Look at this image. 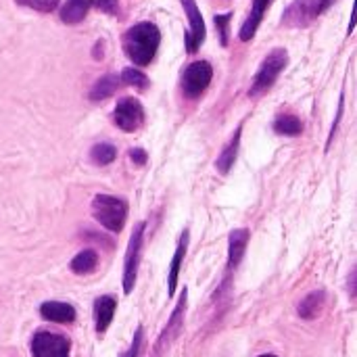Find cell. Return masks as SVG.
<instances>
[{
  "label": "cell",
  "instance_id": "obj_1",
  "mask_svg": "<svg viewBox=\"0 0 357 357\" xmlns=\"http://www.w3.org/2000/svg\"><path fill=\"white\" fill-rule=\"evenodd\" d=\"M159 44H161V31L151 21L136 23L123 36V50L128 59L138 67H144L155 59Z\"/></svg>",
  "mask_w": 357,
  "mask_h": 357
},
{
  "label": "cell",
  "instance_id": "obj_2",
  "mask_svg": "<svg viewBox=\"0 0 357 357\" xmlns=\"http://www.w3.org/2000/svg\"><path fill=\"white\" fill-rule=\"evenodd\" d=\"M92 215L94 220L109 232H121L128 220V203L119 197L96 195L92 199Z\"/></svg>",
  "mask_w": 357,
  "mask_h": 357
},
{
  "label": "cell",
  "instance_id": "obj_3",
  "mask_svg": "<svg viewBox=\"0 0 357 357\" xmlns=\"http://www.w3.org/2000/svg\"><path fill=\"white\" fill-rule=\"evenodd\" d=\"M289 65V52L284 48H274L261 63L259 71L253 77V86L249 90V96H261L266 94L278 79V75Z\"/></svg>",
  "mask_w": 357,
  "mask_h": 357
},
{
  "label": "cell",
  "instance_id": "obj_4",
  "mask_svg": "<svg viewBox=\"0 0 357 357\" xmlns=\"http://www.w3.org/2000/svg\"><path fill=\"white\" fill-rule=\"evenodd\" d=\"M144 222H138L136 228L132 230L128 249H126V264H123V278H121V287H123V295H130L136 287V276H138V268H140V255H142V245H144Z\"/></svg>",
  "mask_w": 357,
  "mask_h": 357
},
{
  "label": "cell",
  "instance_id": "obj_5",
  "mask_svg": "<svg viewBox=\"0 0 357 357\" xmlns=\"http://www.w3.org/2000/svg\"><path fill=\"white\" fill-rule=\"evenodd\" d=\"M186 307H188V289L182 287L180 289V301L176 305V310L172 312L165 328L161 331V335L155 341V349H153V357H161L169 347L172 343L180 337L182 333V324H184V316H186Z\"/></svg>",
  "mask_w": 357,
  "mask_h": 357
},
{
  "label": "cell",
  "instance_id": "obj_6",
  "mask_svg": "<svg viewBox=\"0 0 357 357\" xmlns=\"http://www.w3.org/2000/svg\"><path fill=\"white\" fill-rule=\"evenodd\" d=\"M211 77H213V67L207 61H195L182 73V92L188 98H199L209 88Z\"/></svg>",
  "mask_w": 357,
  "mask_h": 357
},
{
  "label": "cell",
  "instance_id": "obj_7",
  "mask_svg": "<svg viewBox=\"0 0 357 357\" xmlns=\"http://www.w3.org/2000/svg\"><path fill=\"white\" fill-rule=\"evenodd\" d=\"M31 356L33 357H69L71 341L63 335H54L48 331H38L31 339Z\"/></svg>",
  "mask_w": 357,
  "mask_h": 357
},
{
  "label": "cell",
  "instance_id": "obj_8",
  "mask_svg": "<svg viewBox=\"0 0 357 357\" xmlns=\"http://www.w3.org/2000/svg\"><path fill=\"white\" fill-rule=\"evenodd\" d=\"M331 4L333 0H295L284 13V25H293V27L307 25L318 15H322Z\"/></svg>",
  "mask_w": 357,
  "mask_h": 357
},
{
  "label": "cell",
  "instance_id": "obj_9",
  "mask_svg": "<svg viewBox=\"0 0 357 357\" xmlns=\"http://www.w3.org/2000/svg\"><path fill=\"white\" fill-rule=\"evenodd\" d=\"M115 126L123 132H136L144 123V109L138 98L126 96L117 102L115 113H113Z\"/></svg>",
  "mask_w": 357,
  "mask_h": 357
},
{
  "label": "cell",
  "instance_id": "obj_10",
  "mask_svg": "<svg viewBox=\"0 0 357 357\" xmlns=\"http://www.w3.org/2000/svg\"><path fill=\"white\" fill-rule=\"evenodd\" d=\"M182 6L188 15V31H186V50L195 52L205 40V21L195 0H182Z\"/></svg>",
  "mask_w": 357,
  "mask_h": 357
},
{
  "label": "cell",
  "instance_id": "obj_11",
  "mask_svg": "<svg viewBox=\"0 0 357 357\" xmlns=\"http://www.w3.org/2000/svg\"><path fill=\"white\" fill-rule=\"evenodd\" d=\"M188 243H190V230L184 228L180 238H178V245H176V253L172 257V266H169V278H167V295L174 297L176 291H178V280H180V270H182V264H184V257H186V251H188Z\"/></svg>",
  "mask_w": 357,
  "mask_h": 357
},
{
  "label": "cell",
  "instance_id": "obj_12",
  "mask_svg": "<svg viewBox=\"0 0 357 357\" xmlns=\"http://www.w3.org/2000/svg\"><path fill=\"white\" fill-rule=\"evenodd\" d=\"M249 236L251 234L245 228H236L230 232V236H228V272H234L241 266L247 245H249Z\"/></svg>",
  "mask_w": 357,
  "mask_h": 357
},
{
  "label": "cell",
  "instance_id": "obj_13",
  "mask_svg": "<svg viewBox=\"0 0 357 357\" xmlns=\"http://www.w3.org/2000/svg\"><path fill=\"white\" fill-rule=\"evenodd\" d=\"M115 310H117V301L111 295H100L94 301V328H96V333H100V335L107 333V328L113 322Z\"/></svg>",
  "mask_w": 357,
  "mask_h": 357
},
{
  "label": "cell",
  "instance_id": "obj_14",
  "mask_svg": "<svg viewBox=\"0 0 357 357\" xmlns=\"http://www.w3.org/2000/svg\"><path fill=\"white\" fill-rule=\"evenodd\" d=\"M40 316L48 322L71 324L75 320V307L63 301H46L40 305Z\"/></svg>",
  "mask_w": 357,
  "mask_h": 357
},
{
  "label": "cell",
  "instance_id": "obj_15",
  "mask_svg": "<svg viewBox=\"0 0 357 357\" xmlns=\"http://www.w3.org/2000/svg\"><path fill=\"white\" fill-rule=\"evenodd\" d=\"M270 4H272V0H253V8H251V13L247 15V21H245L243 27H241V40H243V42H247V40H251V38L255 36V31H257V27L261 25V21H264L266 10H268Z\"/></svg>",
  "mask_w": 357,
  "mask_h": 357
},
{
  "label": "cell",
  "instance_id": "obj_16",
  "mask_svg": "<svg viewBox=\"0 0 357 357\" xmlns=\"http://www.w3.org/2000/svg\"><path fill=\"white\" fill-rule=\"evenodd\" d=\"M326 291H314V293H310L301 303H299V307H297V312H299V316L303 318V320H316L322 312H324V307H326Z\"/></svg>",
  "mask_w": 357,
  "mask_h": 357
},
{
  "label": "cell",
  "instance_id": "obj_17",
  "mask_svg": "<svg viewBox=\"0 0 357 357\" xmlns=\"http://www.w3.org/2000/svg\"><path fill=\"white\" fill-rule=\"evenodd\" d=\"M241 134H243V128L238 126L236 132H234V136H232V140L224 146L222 155L218 157L215 167H218L220 174H228L232 169V165H234V161L238 157V149H241Z\"/></svg>",
  "mask_w": 357,
  "mask_h": 357
},
{
  "label": "cell",
  "instance_id": "obj_18",
  "mask_svg": "<svg viewBox=\"0 0 357 357\" xmlns=\"http://www.w3.org/2000/svg\"><path fill=\"white\" fill-rule=\"evenodd\" d=\"M90 6H92L90 0H67L61 8V21L67 25H75V23L84 21Z\"/></svg>",
  "mask_w": 357,
  "mask_h": 357
},
{
  "label": "cell",
  "instance_id": "obj_19",
  "mask_svg": "<svg viewBox=\"0 0 357 357\" xmlns=\"http://www.w3.org/2000/svg\"><path fill=\"white\" fill-rule=\"evenodd\" d=\"M119 84H121V79H119L117 75H113V73L102 75V77L92 86V90H90V100L100 102V100L113 96V94L117 92V88H119Z\"/></svg>",
  "mask_w": 357,
  "mask_h": 357
},
{
  "label": "cell",
  "instance_id": "obj_20",
  "mask_svg": "<svg viewBox=\"0 0 357 357\" xmlns=\"http://www.w3.org/2000/svg\"><path fill=\"white\" fill-rule=\"evenodd\" d=\"M96 266H98V255H96V251H92V249L79 251V253L71 259V264H69V268H71L75 274H90Z\"/></svg>",
  "mask_w": 357,
  "mask_h": 357
},
{
  "label": "cell",
  "instance_id": "obj_21",
  "mask_svg": "<svg viewBox=\"0 0 357 357\" xmlns=\"http://www.w3.org/2000/svg\"><path fill=\"white\" fill-rule=\"evenodd\" d=\"M274 132H276V134H282V136H299V134L303 132V123H301L299 117L287 113V115L276 117V121H274Z\"/></svg>",
  "mask_w": 357,
  "mask_h": 357
},
{
  "label": "cell",
  "instance_id": "obj_22",
  "mask_svg": "<svg viewBox=\"0 0 357 357\" xmlns=\"http://www.w3.org/2000/svg\"><path fill=\"white\" fill-rule=\"evenodd\" d=\"M115 157H117V149L109 142H98L90 149V159L96 165H109L115 161Z\"/></svg>",
  "mask_w": 357,
  "mask_h": 357
},
{
  "label": "cell",
  "instance_id": "obj_23",
  "mask_svg": "<svg viewBox=\"0 0 357 357\" xmlns=\"http://www.w3.org/2000/svg\"><path fill=\"white\" fill-rule=\"evenodd\" d=\"M119 79H121L123 84H128V86L138 88V90H146V88H149V77H146L140 69H136V67H128V69H123Z\"/></svg>",
  "mask_w": 357,
  "mask_h": 357
},
{
  "label": "cell",
  "instance_id": "obj_24",
  "mask_svg": "<svg viewBox=\"0 0 357 357\" xmlns=\"http://www.w3.org/2000/svg\"><path fill=\"white\" fill-rule=\"evenodd\" d=\"M15 2L27 8L40 10V13H50L59 6V0H15Z\"/></svg>",
  "mask_w": 357,
  "mask_h": 357
},
{
  "label": "cell",
  "instance_id": "obj_25",
  "mask_svg": "<svg viewBox=\"0 0 357 357\" xmlns=\"http://www.w3.org/2000/svg\"><path fill=\"white\" fill-rule=\"evenodd\" d=\"M142 341H144V328L138 326L136 333H134V339L130 343V349L123 354L121 357H140V351H142Z\"/></svg>",
  "mask_w": 357,
  "mask_h": 357
},
{
  "label": "cell",
  "instance_id": "obj_26",
  "mask_svg": "<svg viewBox=\"0 0 357 357\" xmlns=\"http://www.w3.org/2000/svg\"><path fill=\"white\" fill-rule=\"evenodd\" d=\"M230 19H232V13H226V15L215 17V25H218V29H220V42H222L224 46L228 44V23H230Z\"/></svg>",
  "mask_w": 357,
  "mask_h": 357
},
{
  "label": "cell",
  "instance_id": "obj_27",
  "mask_svg": "<svg viewBox=\"0 0 357 357\" xmlns=\"http://www.w3.org/2000/svg\"><path fill=\"white\" fill-rule=\"evenodd\" d=\"M90 2L107 15H117L119 10V0H90Z\"/></svg>",
  "mask_w": 357,
  "mask_h": 357
},
{
  "label": "cell",
  "instance_id": "obj_28",
  "mask_svg": "<svg viewBox=\"0 0 357 357\" xmlns=\"http://www.w3.org/2000/svg\"><path fill=\"white\" fill-rule=\"evenodd\" d=\"M343 96H341V100H339V111H337V119H335V126H333V130H331V136H328V144H326V149H331V142H333V138H335V132H337V128H339V121H341V115H343Z\"/></svg>",
  "mask_w": 357,
  "mask_h": 357
},
{
  "label": "cell",
  "instance_id": "obj_29",
  "mask_svg": "<svg viewBox=\"0 0 357 357\" xmlns=\"http://www.w3.org/2000/svg\"><path fill=\"white\" fill-rule=\"evenodd\" d=\"M130 159L136 163V165H144L146 163V153L142 149H132L130 151Z\"/></svg>",
  "mask_w": 357,
  "mask_h": 357
},
{
  "label": "cell",
  "instance_id": "obj_30",
  "mask_svg": "<svg viewBox=\"0 0 357 357\" xmlns=\"http://www.w3.org/2000/svg\"><path fill=\"white\" fill-rule=\"evenodd\" d=\"M356 268H354V270H351V274H349V295H351V299H354V301H356Z\"/></svg>",
  "mask_w": 357,
  "mask_h": 357
},
{
  "label": "cell",
  "instance_id": "obj_31",
  "mask_svg": "<svg viewBox=\"0 0 357 357\" xmlns=\"http://www.w3.org/2000/svg\"><path fill=\"white\" fill-rule=\"evenodd\" d=\"M257 357H278V356H274V354H264V356H257Z\"/></svg>",
  "mask_w": 357,
  "mask_h": 357
}]
</instances>
